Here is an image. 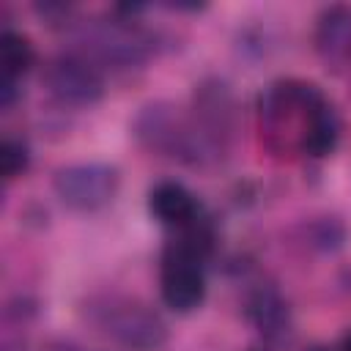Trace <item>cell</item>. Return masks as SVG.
Segmentation results:
<instances>
[{
  "label": "cell",
  "instance_id": "cell-1",
  "mask_svg": "<svg viewBox=\"0 0 351 351\" xmlns=\"http://www.w3.org/2000/svg\"><path fill=\"white\" fill-rule=\"evenodd\" d=\"M77 41L80 55L107 69H134L156 52V36L151 30L115 14L110 19L82 22Z\"/></svg>",
  "mask_w": 351,
  "mask_h": 351
},
{
  "label": "cell",
  "instance_id": "cell-2",
  "mask_svg": "<svg viewBox=\"0 0 351 351\" xmlns=\"http://www.w3.org/2000/svg\"><path fill=\"white\" fill-rule=\"evenodd\" d=\"M88 313L99 332L126 351H159L167 340V324L137 299L107 296Z\"/></svg>",
  "mask_w": 351,
  "mask_h": 351
},
{
  "label": "cell",
  "instance_id": "cell-3",
  "mask_svg": "<svg viewBox=\"0 0 351 351\" xmlns=\"http://www.w3.org/2000/svg\"><path fill=\"white\" fill-rule=\"evenodd\" d=\"M159 293L162 302L176 313H192L206 299L203 255L184 239L167 241L159 261Z\"/></svg>",
  "mask_w": 351,
  "mask_h": 351
},
{
  "label": "cell",
  "instance_id": "cell-4",
  "mask_svg": "<svg viewBox=\"0 0 351 351\" xmlns=\"http://www.w3.org/2000/svg\"><path fill=\"white\" fill-rule=\"evenodd\" d=\"M121 176L107 162H71L55 170L52 189L58 200L71 211H99L118 192Z\"/></svg>",
  "mask_w": 351,
  "mask_h": 351
},
{
  "label": "cell",
  "instance_id": "cell-5",
  "mask_svg": "<svg viewBox=\"0 0 351 351\" xmlns=\"http://www.w3.org/2000/svg\"><path fill=\"white\" fill-rule=\"evenodd\" d=\"M44 85L60 104L71 107H88L104 96V77L99 66L80 52L55 55L44 69Z\"/></svg>",
  "mask_w": 351,
  "mask_h": 351
},
{
  "label": "cell",
  "instance_id": "cell-6",
  "mask_svg": "<svg viewBox=\"0 0 351 351\" xmlns=\"http://www.w3.org/2000/svg\"><path fill=\"white\" fill-rule=\"evenodd\" d=\"M315 52L329 66L351 60V5H329L315 22Z\"/></svg>",
  "mask_w": 351,
  "mask_h": 351
},
{
  "label": "cell",
  "instance_id": "cell-7",
  "mask_svg": "<svg viewBox=\"0 0 351 351\" xmlns=\"http://www.w3.org/2000/svg\"><path fill=\"white\" fill-rule=\"evenodd\" d=\"M148 211L156 222L170 228H186L200 217L197 197L178 181H159L148 192Z\"/></svg>",
  "mask_w": 351,
  "mask_h": 351
},
{
  "label": "cell",
  "instance_id": "cell-8",
  "mask_svg": "<svg viewBox=\"0 0 351 351\" xmlns=\"http://www.w3.org/2000/svg\"><path fill=\"white\" fill-rule=\"evenodd\" d=\"M244 315L247 321L266 337V340H280L285 337L291 326V310L282 293L274 285H258L247 299H244Z\"/></svg>",
  "mask_w": 351,
  "mask_h": 351
},
{
  "label": "cell",
  "instance_id": "cell-9",
  "mask_svg": "<svg viewBox=\"0 0 351 351\" xmlns=\"http://www.w3.org/2000/svg\"><path fill=\"white\" fill-rule=\"evenodd\" d=\"M36 60V49L27 36L5 27L0 36V66H3V82L0 85H19V80L30 71Z\"/></svg>",
  "mask_w": 351,
  "mask_h": 351
},
{
  "label": "cell",
  "instance_id": "cell-10",
  "mask_svg": "<svg viewBox=\"0 0 351 351\" xmlns=\"http://www.w3.org/2000/svg\"><path fill=\"white\" fill-rule=\"evenodd\" d=\"M30 165V148L25 145V140L19 137H5L3 148H0V170L5 181H14L16 176H22Z\"/></svg>",
  "mask_w": 351,
  "mask_h": 351
},
{
  "label": "cell",
  "instance_id": "cell-11",
  "mask_svg": "<svg viewBox=\"0 0 351 351\" xmlns=\"http://www.w3.org/2000/svg\"><path fill=\"white\" fill-rule=\"evenodd\" d=\"M343 239H346V228L335 217H321L310 225V244L315 250H337L343 247Z\"/></svg>",
  "mask_w": 351,
  "mask_h": 351
},
{
  "label": "cell",
  "instance_id": "cell-12",
  "mask_svg": "<svg viewBox=\"0 0 351 351\" xmlns=\"http://www.w3.org/2000/svg\"><path fill=\"white\" fill-rule=\"evenodd\" d=\"M71 11H74V8H71L69 3H36V14H38L44 22H49V25L69 19Z\"/></svg>",
  "mask_w": 351,
  "mask_h": 351
},
{
  "label": "cell",
  "instance_id": "cell-13",
  "mask_svg": "<svg viewBox=\"0 0 351 351\" xmlns=\"http://www.w3.org/2000/svg\"><path fill=\"white\" fill-rule=\"evenodd\" d=\"M343 351H351V332L343 337Z\"/></svg>",
  "mask_w": 351,
  "mask_h": 351
},
{
  "label": "cell",
  "instance_id": "cell-14",
  "mask_svg": "<svg viewBox=\"0 0 351 351\" xmlns=\"http://www.w3.org/2000/svg\"><path fill=\"white\" fill-rule=\"evenodd\" d=\"M313 351H326V348H313Z\"/></svg>",
  "mask_w": 351,
  "mask_h": 351
}]
</instances>
